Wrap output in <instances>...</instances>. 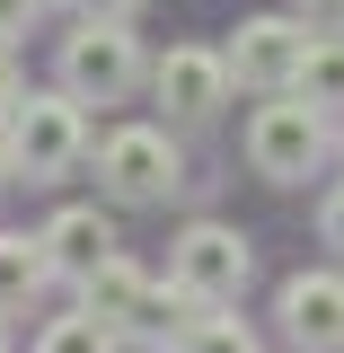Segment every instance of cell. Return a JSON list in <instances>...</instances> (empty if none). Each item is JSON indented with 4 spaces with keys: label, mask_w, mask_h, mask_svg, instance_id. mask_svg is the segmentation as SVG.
<instances>
[{
    "label": "cell",
    "mask_w": 344,
    "mask_h": 353,
    "mask_svg": "<svg viewBox=\"0 0 344 353\" xmlns=\"http://www.w3.org/2000/svg\"><path fill=\"white\" fill-rule=\"evenodd\" d=\"M247 274H256L247 230H230V221H194V230H176V248H168V283H176V292H194L203 309H230L239 292H247Z\"/></svg>",
    "instance_id": "obj_1"
},
{
    "label": "cell",
    "mask_w": 344,
    "mask_h": 353,
    "mask_svg": "<svg viewBox=\"0 0 344 353\" xmlns=\"http://www.w3.org/2000/svg\"><path fill=\"white\" fill-rule=\"evenodd\" d=\"M318 150H327V115L309 106L301 88H283L274 106L247 115V168H256L265 185H301V176L318 168Z\"/></svg>",
    "instance_id": "obj_2"
},
{
    "label": "cell",
    "mask_w": 344,
    "mask_h": 353,
    "mask_svg": "<svg viewBox=\"0 0 344 353\" xmlns=\"http://www.w3.org/2000/svg\"><path fill=\"white\" fill-rule=\"evenodd\" d=\"M62 88L80 106H124L132 88H141V44H132V27L88 18L80 36H62Z\"/></svg>",
    "instance_id": "obj_3"
},
{
    "label": "cell",
    "mask_w": 344,
    "mask_h": 353,
    "mask_svg": "<svg viewBox=\"0 0 344 353\" xmlns=\"http://www.w3.org/2000/svg\"><path fill=\"white\" fill-rule=\"evenodd\" d=\"M97 176H106L115 203H168L185 185V159H176V141L159 124H124V132L97 141Z\"/></svg>",
    "instance_id": "obj_4"
},
{
    "label": "cell",
    "mask_w": 344,
    "mask_h": 353,
    "mask_svg": "<svg viewBox=\"0 0 344 353\" xmlns=\"http://www.w3.org/2000/svg\"><path fill=\"white\" fill-rule=\"evenodd\" d=\"M80 150H88V124H80V97H71V88H62V97H18V106H9V168L62 176V168H80Z\"/></svg>",
    "instance_id": "obj_5"
},
{
    "label": "cell",
    "mask_w": 344,
    "mask_h": 353,
    "mask_svg": "<svg viewBox=\"0 0 344 353\" xmlns=\"http://www.w3.org/2000/svg\"><path fill=\"white\" fill-rule=\"evenodd\" d=\"M301 62H309V27H301V18H247L239 44H230V80L265 88V97L301 88Z\"/></svg>",
    "instance_id": "obj_6"
},
{
    "label": "cell",
    "mask_w": 344,
    "mask_h": 353,
    "mask_svg": "<svg viewBox=\"0 0 344 353\" xmlns=\"http://www.w3.org/2000/svg\"><path fill=\"white\" fill-rule=\"evenodd\" d=\"M150 88H159V106H168L176 124H212L221 97H230V53H212V44H176L168 62L150 71Z\"/></svg>",
    "instance_id": "obj_7"
},
{
    "label": "cell",
    "mask_w": 344,
    "mask_h": 353,
    "mask_svg": "<svg viewBox=\"0 0 344 353\" xmlns=\"http://www.w3.org/2000/svg\"><path fill=\"white\" fill-rule=\"evenodd\" d=\"M283 336L301 353H344V274H292L283 283Z\"/></svg>",
    "instance_id": "obj_8"
},
{
    "label": "cell",
    "mask_w": 344,
    "mask_h": 353,
    "mask_svg": "<svg viewBox=\"0 0 344 353\" xmlns=\"http://www.w3.org/2000/svg\"><path fill=\"white\" fill-rule=\"evenodd\" d=\"M36 239H44V265H53V274H71V283H88L97 265L115 256V221H106V212H88V203L53 212Z\"/></svg>",
    "instance_id": "obj_9"
},
{
    "label": "cell",
    "mask_w": 344,
    "mask_h": 353,
    "mask_svg": "<svg viewBox=\"0 0 344 353\" xmlns=\"http://www.w3.org/2000/svg\"><path fill=\"white\" fill-rule=\"evenodd\" d=\"M141 301H150V283H141V265H124V256H106V265L80 283V309H88V318H106L115 336L141 327Z\"/></svg>",
    "instance_id": "obj_10"
},
{
    "label": "cell",
    "mask_w": 344,
    "mask_h": 353,
    "mask_svg": "<svg viewBox=\"0 0 344 353\" xmlns=\"http://www.w3.org/2000/svg\"><path fill=\"white\" fill-rule=\"evenodd\" d=\"M44 239H18V230H0V309H27L44 292Z\"/></svg>",
    "instance_id": "obj_11"
},
{
    "label": "cell",
    "mask_w": 344,
    "mask_h": 353,
    "mask_svg": "<svg viewBox=\"0 0 344 353\" xmlns=\"http://www.w3.org/2000/svg\"><path fill=\"white\" fill-rule=\"evenodd\" d=\"M301 97L318 115H344V36H309V62H301Z\"/></svg>",
    "instance_id": "obj_12"
},
{
    "label": "cell",
    "mask_w": 344,
    "mask_h": 353,
    "mask_svg": "<svg viewBox=\"0 0 344 353\" xmlns=\"http://www.w3.org/2000/svg\"><path fill=\"white\" fill-rule=\"evenodd\" d=\"M36 353H115V327L88 318V309H71V318H53V327L36 336Z\"/></svg>",
    "instance_id": "obj_13"
},
{
    "label": "cell",
    "mask_w": 344,
    "mask_h": 353,
    "mask_svg": "<svg viewBox=\"0 0 344 353\" xmlns=\"http://www.w3.org/2000/svg\"><path fill=\"white\" fill-rule=\"evenodd\" d=\"M176 353H256V336L239 327V318H221V309H203L185 336H176Z\"/></svg>",
    "instance_id": "obj_14"
},
{
    "label": "cell",
    "mask_w": 344,
    "mask_h": 353,
    "mask_svg": "<svg viewBox=\"0 0 344 353\" xmlns=\"http://www.w3.org/2000/svg\"><path fill=\"white\" fill-rule=\"evenodd\" d=\"M292 18L309 36H344V0H292Z\"/></svg>",
    "instance_id": "obj_15"
},
{
    "label": "cell",
    "mask_w": 344,
    "mask_h": 353,
    "mask_svg": "<svg viewBox=\"0 0 344 353\" xmlns=\"http://www.w3.org/2000/svg\"><path fill=\"white\" fill-rule=\"evenodd\" d=\"M318 230H327V248H344V185L327 194V203H318Z\"/></svg>",
    "instance_id": "obj_16"
},
{
    "label": "cell",
    "mask_w": 344,
    "mask_h": 353,
    "mask_svg": "<svg viewBox=\"0 0 344 353\" xmlns=\"http://www.w3.org/2000/svg\"><path fill=\"white\" fill-rule=\"evenodd\" d=\"M27 18H36V0H0V44L27 36Z\"/></svg>",
    "instance_id": "obj_17"
},
{
    "label": "cell",
    "mask_w": 344,
    "mask_h": 353,
    "mask_svg": "<svg viewBox=\"0 0 344 353\" xmlns=\"http://www.w3.org/2000/svg\"><path fill=\"white\" fill-rule=\"evenodd\" d=\"M18 97H27V80H18V62H9V44H0V115H9Z\"/></svg>",
    "instance_id": "obj_18"
},
{
    "label": "cell",
    "mask_w": 344,
    "mask_h": 353,
    "mask_svg": "<svg viewBox=\"0 0 344 353\" xmlns=\"http://www.w3.org/2000/svg\"><path fill=\"white\" fill-rule=\"evenodd\" d=\"M88 18H115V27H132V9H141V0H80Z\"/></svg>",
    "instance_id": "obj_19"
},
{
    "label": "cell",
    "mask_w": 344,
    "mask_h": 353,
    "mask_svg": "<svg viewBox=\"0 0 344 353\" xmlns=\"http://www.w3.org/2000/svg\"><path fill=\"white\" fill-rule=\"evenodd\" d=\"M0 176H9V141H0Z\"/></svg>",
    "instance_id": "obj_20"
},
{
    "label": "cell",
    "mask_w": 344,
    "mask_h": 353,
    "mask_svg": "<svg viewBox=\"0 0 344 353\" xmlns=\"http://www.w3.org/2000/svg\"><path fill=\"white\" fill-rule=\"evenodd\" d=\"M36 9H44V0H36Z\"/></svg>",
    "instance_id": "obj_21"
},
{
    "label": "cell",
    "mask_w": 344,
    "mask_h": 353,
    "mask_svg": "<svg viewBox=\"0 0 344 353\" xmlns=\"http://www.w3.org/2000/svg\"><path fill=\"white\" fill-rule=\"evenodd\" d=\"M0 353H9V345H0Z\"/></svg>",
    "instance_id": "obj_22"
}]
</instances>
